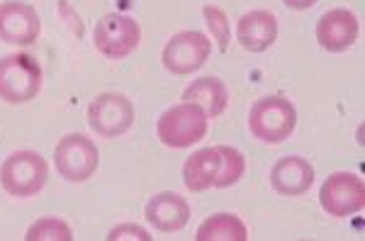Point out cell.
<instances>
[{"instance_id":"cell-1","label":"cell","mask_w":365,"mask_h":241,"mask_svg":"<svg viewBox=\"0 0 365 241\" xmlns=\"http://www.w3.org/2000/svg\"><path fill=\"white\" fill-rule=\"evenodd\" d=\"M297 127V110L282 96H268L253 103L249 113V129L266 144H280L292 137Z\"/></svg>"},{"instance_id":"cell-2","label":"cell","mask_w":365,"mask_h":241,"mask_svg":"<svg viewBox=\"0 0 365 241\" xmlns=\"http://www.w3.org/2000/svg\"><path fill=\"white\" fill-rule=\"evenodd\" d=\"M156 134L168 149H187L195 146L207 134V115L195 103H180L168 108L158 117Z\"/></svg>"},{"instance_id":"cell-3","label":"cell","mask_w":365,"mask_h":241,"mask_svg":"<svg viewBox=\"0 0 365 241\" xmlns=\"http://www.w3.org/2000/svg\"><path fill=\"white\" fill-rule=\"evenodd\" d=\"M42 91V66L29 54H8L0 58V100L22 105Z\"/></svg>"},{"instance_id":"cell-4","label":"cell","mask_w":365,"mask_h":241,"mask_svg":"<svg viewBox=\"0 0 365 241\" xmlns=\"http://www.w3.org/2000/svg\"><path fill=\"white\" fill-rule=\"evenodd\" d=\"M49 166L37 151H15L0 166V185L13 198H32L46 185Z\"/></svg>"},{"instance_id":"cell-5","label":"cell","mask_w":365,"mask_h":241,"mask_svg":"<svg viewBox=\"0 0 365 241\" xmlns=\"http://www.w3.org/2000/svg\"><path fill=\"white\" fill-rule=\"evenodd\" d=\"M98 163V146L86 134H66L54 149V166L58 175L68 183H83V180L93 178Z\"/></svg>"},{"instance_id":"cell-6","label":"cell","mask_w":365,"mask_h":241,"mask_svg":"<svg viewBox=\"0 0 365 241\" xmlns=\"http://www.w3.org/2000/svg\"><path fill=\"white\" fill-rule=\"evenodd\" d=\"M212 54V42L207 34L197 32V29H185L168 39L163 46V68L173 76H190L197 68L205 66V61Z\"/></svg>"},{"instance_id":"cell-7","label":"cell","mask_w":365,"mask_h":241,"mask_svg":"<svg viewBox=\"0 0 365 241\" xmlns=\"http://www.w3.org/2000/svg\"><path fill=\"white\" fill-rule=\"evenodd\" d=\"M139 42H141V27L134 17L108 13L98 20L96 46L103 56L120 61V58H127L132 51H137Z\"/></svg>"},{"instance_id":"cell-8","label":"cell","mask_w":365,"mask_h":241,"mask_svg":"<svg viewBox=\"0 0 365 241\" xmlns=\"http://www.w3.org/2000/svg\"><path fill=\"white\" fill-rule=\"evenodd\" d=\"M88 125L98 137H122L134 125L132 100L122 93H100L88 108Z\"/></svg>"},{"instance_id":"cell-9","label":"cell","mask_w":365,"mask_h":241,"mask_svg":"<svg viewBox=\"0 0 365 241\" xmlns=\"http://www.w3.org/2000/svg\"><path fill=\"white\" fill-rule=\"evenodd\" d=\"M324 212L331 217H351L365 207V185L356 173L339 170L324 180L319 190Z\"/></svg>"},{"instance_id":"cell-10","label":"cell","mask_w":365,"mask_h":241,"mask_svg":"<svg viewBox=\"0 0 365 241\" xmlns=\"http://www.w3.org/2000/svg\"><path fill=\"white\" fill-rule=\"evenodd\" d=\"M39 32H42V20L29 3L10 0L0 5V42L29 46L39 39Z\"/></svg>"},{"instance_id":"cell-11","label":"cell","mask_w":365,"mask_h":241,"mask_svg":"<svg viewBox=\"0 0 365 241\" xmlns=\"http://www.w3.org/2000/svg\"><path fill=\"white\" fill-rule=\"evenodd\" d=\"M358 32H361L358 17L346 8L329 10L317 22V42H319L322 49L331 51V54L351 49L358 39Z\"/></svg>"},{"instance_id":"cell-12","label":"cell","mask_w":365,"mask_h":241,"mask_svg":"<svg viewBox=\"0 0 365 241\" xmlns=\"http://www.w3.org/2000/svg\"><path fill=\"white\" fill-rule=\"evenodd\" d=\"M144 217L151 227H156L158 232L170 234L178 232L187 225L190 220V205L185 198H180L178 193H156L154 198L146 202Z\"/></svg>"},{"instance_id":"cell-13","label":"cell","mask_w":365,"mask_h":241,"mask_svg":"<svg viewBox=\"0 0 365 241\" xmlns=\"http://www.w3.org/2000/svg\"><path fill=\"white\" fill-rule=\"evenodd\" d=\"M273 190L285 198H299L314 183V168L302 156H282L270 170Z\"/></svg>"},{"instance_id":"cell-14","label":"cell","mask_w":365,"mask_h":241,"mask_svg":"<svg viewBox=\"0 0 365 241\" xmlns=\"http://www.w3.org/2000/svg\"><path fill=\"white\" fill-rule=\"evenodd\" d=\"M278 39V20L268 10H251L239 17L237 42L246 51H266Z\"/></svg>"},{"instance_id":"cell-15","label":"cell","mask_w":365,"mask_h":241,"mask_svg":"<svg viewBox=\"0 0 365 241\" xmlns=\"http://www.w3.org/2000/svg\"><path fill=\"white\" fill-rule=\"evenodd\" d=\"M220 149L210 146V149H200L192 156L185 158L182 163V183L190 193H202L215 188L217 173H220Z\"/></svg>"},{"instance_id":"cell-16","label":"cell","mask_w":365,"mask_h":241,"mask_svg":"<svg viewBox=\"0 0 365 241\" xmlns=\"http://www.w3.org/2000/svg\"><path fill=\"white\" fill-rule=\"evenodd\" d=\"M182 103H195L205 110L207 117H220L227 110L229 103V91L215 76H205V78L192 81L190 86L182 91Z\"/></svg>"},{"instance_id":"cell-17","label":"cell","mask_w":365,"mask_h":241,"mask_svg":"<svg viewBox=\"0 0 365 241\" xmlns=\"http://www.w3.org/2000/svg\"><path fill=\"white\" fill-rule=\"evenodd\" d=\"M246 239H249V229L232 212H217L207 217L195 234V241H246Z\"/></svg>"},{"instance_id":"cell-18","label":"cell","mask_w":365,"mask_h":241,"mask_svg":"<svg viewBox=\"0 0 365 241\" xmlns=\"http://www.w3.org/2000/svg\"><path fill=\"white\" fill-rule=\"evenodd\" d=\"M217 149H220L222 163H220V173H217L215 188H229L237 183V180H241V175H244V170H246V158L239 149H234V146H217Z\"/></svg>"},{"instance_id":"cell-19","label":"cell","mask_w":365,"mask_h":241,"mask_svg":"<svg viewBox=\"0 0 365 241\" xmlns=\"http://www.w3.org/2000/svg\"><path fill=\"white\" fill-rule=\"evenodd\" d=\"M25 241H73V232L58 217H44L27 229Z\"/></svg>"},{"instance_id":"cell-20","label":"cell","mask_w":365,"mask_h":241,"mask_svg":"<svg viewBox=\"0 0 365 241\" xmlns=\"http://www.w3.org/2000/svg\"><path fill=\"white\" fill-rule=\"evenodd\" d=\"M202 15H205V22H207L217 46H220V51H227L229 42H232V25H229L227 13L222 8H217V5H205Z\"/></svg>"},{"instance_id":"cell-21","label":"cell","mask_w":365,"mask_h":241,"mask_svg":"<svg viewBox=\"0 0 365 241\" xmlns=\"http://www.w3.org/2000/svg\"><path fill=\"white\" fill-rule=\"evenodd\" d=\"M105 239H108V241H125V239H132V241H151L154 237H151V234L146 232L144 227H139V225H120V227L110 229V234Z\"/></svg>"},{"instance_id":"cell-22","label":"cell","mask_w":365,"mask_h":241,"mask_svg":"<svg viewBox=\"0 0 365 241\" xmlns=\"http://www.w3.org/2000/svg\"><path fill=\"white\" fill-rule=\"evenodd\" d=\"M282 3H285L287 8H292V10H309L317 0H282Z\"/></svg>"}]
</instances>
